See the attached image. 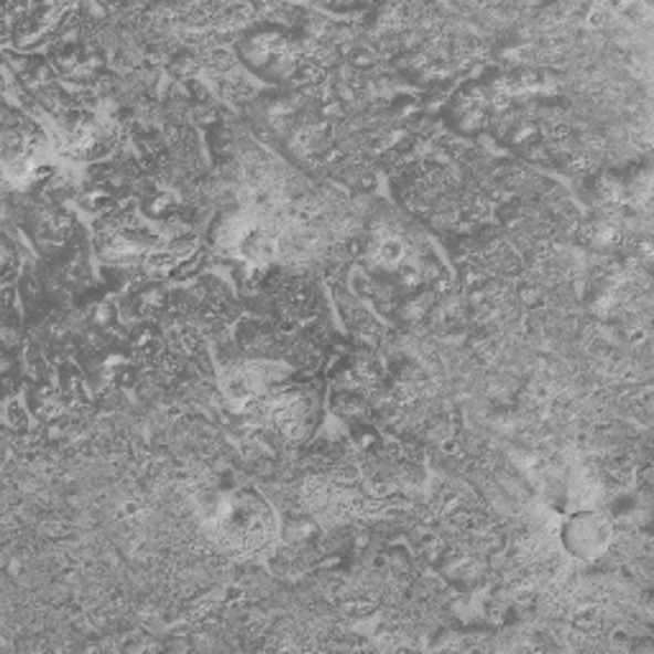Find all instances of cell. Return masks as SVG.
<instances>
[{"instance_id": "obj_1", "label": "cell", "mask_w": 654, "mask_h": 654, "mask_svg": "<svg viewBox=\"0 0 654 654\" xmlns=\"http://www.w3.org/2000/svg\"><path fill=\"white\" fill-rule=\"evenodd\" d=\"M611 529L601 517L593 514H580L566 527V545L570 552L580 555V558H593L603 547L609 545Z\"/></svg>"}]
</instances>
